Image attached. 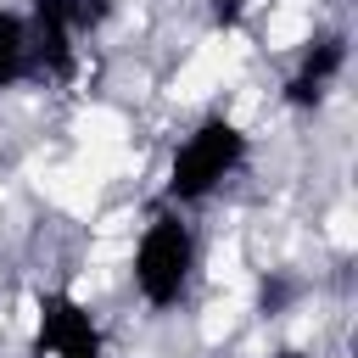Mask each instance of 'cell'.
<instances>
[{
    "label": "cell",
    "mask_w": 358,
    "mask_h": 358,
    "mask_svg": "<svg viewBox=\"0 0 358 358\" xmlns=\"http://www.w3.org/2000/svg\"><path fill=\"white\" fill-rule=\"evenodd\" d=\"M196 268H201V241H196V224L185 218V207H157L140 235H134V252H129V285L134 296L151 308V313H168L190 296L196 285Z\"/></svg>",
    "instance_id": "cell-1"
},
{
    "label": "cell",
    "mask_w": 358,
    "mask_h": 358,
    "mask_svg": "<svg viewBox=\"0 0 358 358\" xmlns=\"http://www.w3.org/2000/svg\"><path fill=\"white\" fill-rule=\"evenodd\" d=\"M246 151H252V134H246L235 117H224V112L201 117L190 134H179V145H173V157H168V173H162L168 207H185V213H190V207L213 201V196L241 173Z\"/></svg>",
    "instance_id": "cell-2"
},
{
    "label": "cell",
    "mask_w": 358,
    "mask_h": 358,
    "mask_svg": "<svg viewBox=\"0 0 358 358\" xmlns=\"http://www.w3.org/2000/svg\"><path fill=\"white\" fill-rule=\"evenodd\" d=\"M28 34H34V67L45 73H67L78 62V45L112 17V0H28L22 6Z\"/></svg>",
    "instance_id": "cell-3"
},
{
    "label": "cell",
    "mask_w": 358,
    "mask_h": 358,
    "mask_svg": "<svg viewBox=\"0 0 358 358\" xmlns=\"http://www.w3.org/2000/svg\"><path fill=\"white\" fill-rule=\"evenodd\" d=\"M34 358H106V330L73 291H45L34 308Z\"/></svg>",
    "instance_id": "cell-4"
},
{
    "label": "cell",
    "mask_w": 358,
    "mask_h": 358,
    "mask_svg": "<svg viewBox=\"0 0 358 358\" xmlns=\"http://www.w3.org/2000/svg\"><path fill=\"white\" fill-rule=\"evenodd\" d=\"M341 73H347V39H341V34L308 39V50H302L296 73L285 78V101H291V106H319Z\"/></svg>",
    "instance_id": "cell-5"
},
{
    "label": "cell",
    "mask_w": 358,
    "mask_h": 358,
    "mask_svg": "<svg viewBox=\"0 0 358 358\" xmlns=\"http://www.w3.org/2000/svg\"><path fill=\"white\" fill-rule=\"evenodd\" d=\"M22 78H39L34 67V34H28V17L0 6V95L17 90Z\"/></svg>",
    "instance_id": "cell-6"
},
{
    "label": "cell",
    "mask_w": 358,
    "mask_h": 358,
    "mask_svg": "<svg viewBox=\"0 0 358 358\" xmlns=\"http://www.w3.org/2000/svg\"><path fill=\"white\" fill-rule=\"evenodd\" d=\"M274 358H296V352H274Z\"/></svg>",
    "instance_id": "cell-7"
}]
</instances>
